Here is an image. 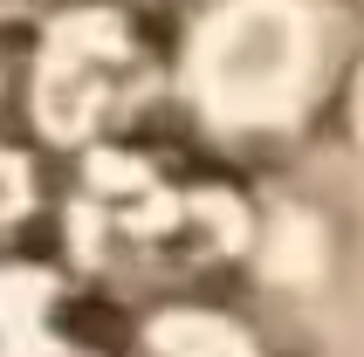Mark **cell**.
I'll use <instances>...</instances> for the list:
<instances>
[{"label":"cell","instance_id":"cell-5","mask_svg":"<svg viewBox=\"0 0 364 357\" xmlns=\"http://www.w3.org/2000/svg\"><path fill=\"white\" fill-rule=\"evenodd\" d=\"M124 357H262V337L247 316L220 309L213 296H172L144 302L131 316Z\"/></svg>","mask_w":364,"mask_h":357},{"label":"cell","instance_id":"cell-1","mask_svg":"<svg viewBox=\"0 0 364 357\" xmlns=\"http://www.w3.org/2000/svg\"><path fill=\"white\" fill-rule=\"evenodd\" d=\"M247 247L255 199L241 186V165L206 144L138 131L69 159L62 172L55 255L97 296H206Z\"/></svg>","mask_w":364,"mask_h":357},{"label":"cell","instance_id":"cell-8","mask_svg":"<svg viewBox=\"0 0 364 357\" xmlns=\"http://www.w3.org/2000/svg\"><path fill=\"white\" fill-rule=\"evenodd\" d=\"M358 117H364V62H358Z\"/></svg>","mask_w":364,"mask_h":357},{"label":"cell","instance_id":"cell-2","mask_svg":"<svg viewBox=\"0 0 364 357\" xmlns=\"http://www.w3.org/2000/svg\"><path fill=\"white\" fill-rule=\"evenodd\" d=\"M350 62L337 0H206L172 35V97L220 159L282 151L323 117Z\"/></svg>","mask_w":364,"mask_h":357},{"label":"cell","instance_id":"cell-3","mask_svg":"<svg viewBox=\"0 0 364 357\" xmlns=\"http://www.w3.org/2000/svg\"><path fill=\"white\" fill-rule=\"evenodd\" d=\"M172 103V35L138 0H76L21 28L14 117L35 151L82 159L151 131Z\"/></svg>","mask_w":364,"mask_h":357},{"label":"cell","instance_id":"cell-4","mask_svg":"<svg viewBox=\"0 0 364 357\" xmlns=\"http://www.w3.org/2000/svg\"><path fill=\"white\" fill-rule=\"evenodd\" d=\"M103 296L62 255H0V357H124Z\"/></svg>","mask_w":364,"mask_h":357},{"label":"cell","instance_id":"cell-6","mask_svg":"<svg viewBox=\"0 0 364 357\" xmlns=\"http://www.w3.org/2000/svg\"><path fill=\"white\" fill-rule=\"evenodd\" d=\"M14 48H21V28L0 14V110L14 103Z\"/></svg>","mask_w":364,"mask_h":357},{"label":"cell","instance_id":"cell-7","mask_svg":"<svg viewBox=\"0 0 364 357\" xmlns=\"http://www.w3.org/2000/svg\"><path fill=\"white\" fill-rule=\"evenodd\" d=\"M55 7H76V0H0V14L14 21V28H28V21H41V14H55Z\"/></svg>","mask_w":364,"mask_h":357}]
</instances>
